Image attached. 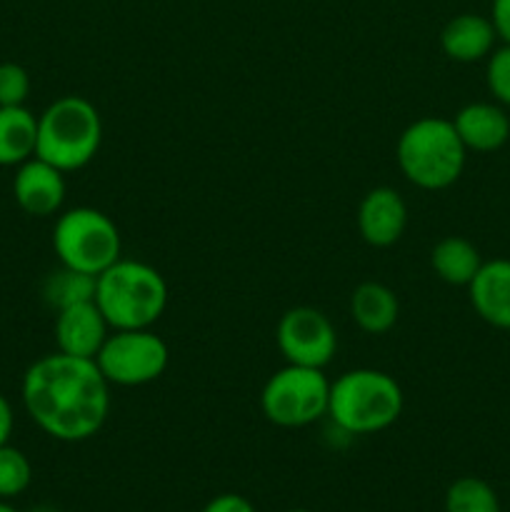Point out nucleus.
<instances>
[{
    "instance_id": "f257e3e1",
    "label": "nucleus",
    "mask_w": 510,
    "mask_h": 512,
    "mask_svg": "<svg viewBox=\"0 0 510 512\" xmlns=\"http://www.w3.org/2000/svg\"><path fill=\"white\" fill-rule=\"evenodd\" d=\"M25 413L60 443H83L100 433L110 413V383L90 358L50 353L23 375Z\"/></svg>"
},
{
    "instance_id": "f03ea898",
    "label": "nucleus",
    "mask_w": 510,
    "mask_h": 512,
    "mask_svg": "<svg viewBox=\"0 0 510 512\" xmlns=\"http://www.w3.org/2000/svg\"><path fill=\"white\" fill-rule=\"evenodd\" d=\"M95 305L113 330L153 328L168 308V283L143 260H115L95 278Z\"/></svg>"
},
{
    "instance_id": "7ed1b4c3",
    "label": "nucleus",
    "mask_w": 510,
    "mask_h": 512,
    "mask_svg": "<svg viewBox=\"0 0 510 512\" xmlns=\"http://www.w3.org/2000/svg\"><path fill=\"white\" fill-rule=\"evenodd\" d=\"M403 388L393 375L355 368L330 383L328 418L345 435H375L403 413Z\"/></svg>"
},
{
    "instance_id": "20e7f679",
    "label": "nucleus",
    "mask_w": 510,
    "mask_h": 512,
    "mask_svg": "<svg viewBox=\"0 0 510 512\" xmlns=\"http://www.w3.org/2000/svg\"><path fill=\"white\" fill-rule=\"evenodd\" d=\"M103 143L98 108L83 95H63L38 115L35 155L63 173L85 168Z\"/></svg>"
},
{
    "instance_id": "39448f33",
    "label": "nucleus",
    "mask_w": 510,
    "mask_h": 512,
    "mask_svg": "<svg viewBox=\"0 0 510 512\" xmlns=\"http://www.w3.org/2000/svg\"><path fill=\"white\" fill-rule=\"evenodd\" d=\"M468 148L460 140L453 120L420 118L400 133L395 145L398 168L423 190H445L463 175Z\"/></svg>"
},
{
    "instance_id": "423d86ee",
    "label": "nucleus",
    "mask_w": 510,
    "mask_h": 512,
    "mask_svg": "<svg viewBox=\"0 0 510 512\" xmlns=\"http://www.w3.org/2000/svg\"><path fill=\"white\" fill-rule=\"evenodd\" d=\"M53 250L60 265L98 278L115 260L123 258V240L118 225L103 210L70 208L55 220Z\"/></svg>"
},
{
    "instance_id": "0eeeda50",
    "label": "nucleus",
    "mask_w": 510,
    "mask_h": 512,
    "mask_svg": "<svg viewBox=\"0 0 510 512\" xmlns=\"http://www.w3.org/2000/svg\"><path fill=\"white\" fill-rule=\"evenodd\" d=\"M330 380L320 368L290 365L275 370L260 393V410L278 428H308L328 415Z\"/></svg>"
},
{
    "instance_id": "6e6552de",
    "label": "nucleus",
    "mask_w": 510,
    "mask_h": 512,
    "mask_svg": "<svg viewBox=\"0 0 510 512\" xmlns=\"http://www.w3.org/2000/svg\"><path fill=\"white\" fill-rule=\"evenodd\" d=\"M100 373L118 388H140L155 383L168 370L170 350L150 328L110 330L108 340L95 355Z\"/></svg>"
},
{
    "instance_id": "1a4fd4ad",
    "label": "nucleus",
    "mask_w": 510,
    "mask_h": 512,
    "mask_svg": "<svg viewBox=\"0 0 510 512\" xmlns=\"http://www.w3.org/2000/svg\"><path fill=\"white\" fill-rule=\"evenodd\" d=\"M275 343L285 363L323 370L338 350V335L328 315L310 305H298L285 310L278 320Z\"/></svg>"
},
{
    "instance_id": "9d476101",
    "label": "nucleus",
    "mask_w": 510,
    "mask_h": 512,
    "mask_svg": "<svg viewBox=\"0 0 510 512\" xmlns=\"http://www.w3.org/2000/svg\"><path fill=\"white\" fill-rule=\"evenodd\" d=\"M13 198L33 218L55 215L65 203V173L33 155L15 170Z\"/></svg>"
},
{
    "instance_id": "9b49d317",
    "label": "nucleus",
    "mask_w": 510,
    "mask_h": 512,
    "mask_svg": "<svg viewBox=\"0 0 510 512\" xmlns=\"http://www.w3.org/2000/svg\"><path fill=\"white\" fill-rule=\"evenodd\" d=\"M405 225H408V205L395 188L378 185L360 200V238L373 248H390L398 243L405 233Z\"/></svg>"
},
{
    "instance_id": "f8f14e48",
    "label": "nucleus",
    "mask_w": 510,
    "mask_h": 512,
    "mask_svg": "<svg viewBox=\"0 0 510 512\" xmlns=\"http://www.w3.org/2000/svg\"><path fill=\"white\" fill-rule=\"evenodd\" d=\"M110 325L95 300L55 313V345L60 353L75 355V358H90L100 353L103 343L110 335Z\"/></svg>"
},
{
    "instance_id": "ddd939ff",
    "label": "nucleus",
    "mask_w": 510,
    "mask_h": 512,
    "mask_svg": "<svg viewBox=\"0 0 510 512\" xmlns=\"http://www.w3.org/2000/svg\"><path fill=\"white\" fill-rule=\"evenodd\" d=\"M468 290L475 313L485 323L510 330V260H490L480 265Z\"/></svg>"
},
{
    "instance_id": "4468645a",
    "label": "nucleus",
    "mask_w": 510,
    "mask_h": 512,
    "mask_svg": "<svg viewBox=\"0 0 510 512\" xmlns=\"http://www.w3.org/2000/svg\"><path fill=\"white\" fill-rule=\"evenodd\" d=\"M455 130L468 150L493 153L510 138V120L503 108L493 103H470L453 118Z\"/></svg>"
},
{
    "instance_id": "2eb2a0df",
    "label": "nucleus",
    "mask_w": 510,
    "mask_h": 512,
    "mask_svg": "<svg viewBox=\"0 0 510 512\" xmlns=\"http://www.w3.org/2000/svg\"><path fill=\"white\" fill-rule=\"evenodd\" d=\"M495 38L498 33L493 28V20L475 13H463L445 23L443 33H440V48L455 63H475V60L490 55Z\"/></svg>"
},
{
    "instance_id": "dca6fc26",
    "label": "nucleus",
    "mask_w": 510,
    "mask_h": 512,
    "mask_svg": "<svg viewBox=\"0 0 510 512\" xmlns=\"http://www.w3.org/2000/svg\"><path fill=\"white\" fill-rule=\"evenodd\" d=\"M400 303L393 290L375 280H365L350 295V318L363 333L383 335L398 323Z\"/></svg>"
},
{
    "instance_id": "f3484780",
    "label": "nucleus",
    "mask_w": 510,
    "mask_h": 512,
    "mask_svg": "<svg viewBox=\"0 0 510 512\" xmlns=\"http://www.w3.org/2000/svg\"><path fill=\"white\" fill-rule=\"evenodd\" d=\"M38 118L25 105L0 108V165L18 168L35 155Z\"/></svg>"
},
{
    "instance_id": "a211bd4d",
    "label": "nucleus",
    "mask_w": 510,
    "mask_h": 512,
    "mask_svg": "<svg viewBox=\"0 0 510 512\" xmlns=\"http://www.w3.org/2000/svg\"><path fill=\"white\" fill-rule=\"evenodd\" d=\"M430 265L443 283L470 285L483 260H480L478 248L470 240L460 238V235H448L440 243H435L433 253H430Z\"/></svg>"
},
{
    "instance_id": "6ab92c4d",
    "label": "nucleus",
    "mask_w": 510,
    "mask_h": 512,
    "mask_svg": "<svg viewBox=\"0 0 510 512\" xmlns=\"http://www.w3.org/2000/svg\"><path fill=\"white\" fill-rule=\"evenodd\" d=\"M43 300L55 313L70 308V305L90 303L95 300V275L60 265L43 280Z\"/></svg>"
},
{
    "instance_id": "aec40b11",
    "label": "nucleus",
    "mask_w": 510,
    "mask_h": 512,
    "mask_svg": "<svg viewBox=\"0 0 510 512\" xmlns=\"http://www.w3.org/2000/svg\"><path fill=\"white\" fill-rule=\"evenodd\" d=\"M445 512H500L498 493L483 478L465 475L445 490Z\"/></svg>"
},
{
    "instance_id": "412c9836",
    "label": "nucleus",
    "mask_w": 510,
    "mask_h": 512,
    "mask_svg": "<svg viewBox=\"0 0 510 512\" xmlns=\"http://www.w3.org/2000/svg\"><path fill=\"white\" fill-rule=\"evenodd\" d=\"M33 483V465L23 450L13 445H0V500H13L23 495Z\"/></svg>"
},
{
    "instance_id": "4be33fe9",
    "label": "nucleus",
    "mask_w": 510,
    "mask_h": 512,
    "mask_svg": "<svg viewBox=\"0 0 510 512\" xmlns=\"http://www.w3.org/2000/svg\"><path fill=\"white\" fill-rule=\"evenodd\" d=\"M30 95V75L18 63H0V108L25 105Z\"/></svg>"
},
{
    "instance_id": "5701e85b",
    "label": "nucleus",
    "mask_w": 510,
    "mask_h": 512,
    "mask_svg": "<svg viewBox=\"0 0 510 512\" xmlns=\"http://www.w3.org/2000/svg\"><path fill=\"white\" fill-rule=\"evenodd\" d=\"M485 80H488L490 93H493L500 103L510 105V45L508 43L490 55L488 70H485Z\"/></svg>"
},
{
    "instance_id": "b1692460",
    "label": "nucleus",
    "mask_w": 510,
    "mask_h": 512,
    "mask_svg": "<svg viewBox=\"0 0 510 512\" xmlns=\"http://www.w3.org/2000/svg\"><path fill=\"white\" fill-rule=\"evenodd\" d=\"M200 512H255V505L245 495L238 493H220L205 503Z\"/></svg>"
},
{
    "instance_id": "393cba45",
    "label": "nucleus",
    "mask_w": 510,
    "mask_h": 512,
    "mask_svg": "<svg viewBox=\"0 0 510 512\" xmlns=\"http://www.w3.org/2000/svg\"><path fill=\"white\" fill-rule=\"evenodd\" d=\"M493 28L510 45V0H493Z\"/></svg>"
},
{
    "instance_id": "a878e982",
    "label": "nucleus",
    "mask_w": 510,
    "mask_h": 512,
    "mask_svg": "<svg viewBox=\"0 0 510 512\" xmlns=\"http://www.w3.org/2000/svg\"><path fill=\"white\" fill-rule=\"evenodd\" d=\"M15 428V413H13V405L10 400L0 393V445H8L10 443V435H13Z\"/></svg>"
},
{
    "instance_id": "bb28decb",
    "label": "nucleus",
    "mask_w": 510,
    "mask_h": 512,
    "mask_svg": "<svg viewBox=\"0 0 510 512\" xmlns=\"http://www.w3.org/2000/svg\"><path fill=\"white\" fill-rule=\"evenodd\" d=\"M28 512H60V510L53 508V505H35V508L28 510Z\"/></svg>"
},
{
    "instance_id": "cd10ccee",
    "label": "nucleus",
    "mask_w": 510,
    "mask_h": 512,
    "mask_svg": "<svg viewBox=\"0 0 510 512\" xmlns=\"http://www.w3.org/2000/svg\"><path fill=\"white\" fill-rule=\"evenodd\" d=\"M0 512H20V510L13 508V505H10L8 500H0Z\"/></svg>"
},
{
    "instance_id": "c85d7f7f",
    "label": "nucleus",
    "mask_w": 510,
    "mask_h": 512,
    "mask_svg": "<svg viewBox=\"0 0 510 512\" xmlns=\"http://www.w3.org/2000/svg\"><path fill=\"white\" fill-rule=\"evenodd\" d=\"M288 512H310V510H288Z\"/></svg>"
}]
</instances>
